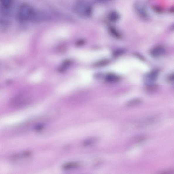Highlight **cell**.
<instances>
[{
	"mask_svg": "<svg viewBox=\"0 0 174 174\" xmlns=\"http://www.w3.org/2000/svg\"><path fill=\"white\" fill-rule=\"evenodd\" d=\"M80 164L77 162H71L66 163L62 166V168L66 170H69L77 168Z\"/></svg>",
	"mask_w": 174,
	"mask_h": 174,
	"instance_id": "7",
	"label": "cell"
},
{
	"mask_svg": "<svg viewBox=\"0 0 174 174\" xmlns=\"http://www.w3.org/2000/svg\"><path fill=\"white\" fill-rule=\"evenodd\" d=\"M166 51L165 49L162 46H158L151 50L150 54L153 57H160L164 54Z\"/></svg>",
	"mask_w": 174,
	"mask_h": 174,
	"instance_id": "4",
	"label": "cell"
},
{
	"mask_svg": "<svg viewBox=\"0 0 174 174\" xmlns=\"http://www.w3.org/2000/svg\"><path fill=\"white\" fill-rule=\"evenodd\" d=\"M106 80L109 83H115L118 81L120 77L116 74H108L106 75Z\"/></svg>",
	"mask_w": 174,
	"mask_h": 174,
	"instance_id": "6",
	"label": "cell"
},
{
	"mask_svg": "<svg viewBox=\"0 0 174 174\" xmlns=\"http://www.w3.org/2000/svg\"><path fill=\"white\" fill-rule=\"evenodd\" d=\"M120 16L116 11L111 12L108 15L109 19L112 22H115L118 20L120 18Z\"/></svg>",
	"mask_w": 174,
	"mask_h": 174,
	"instance_id": "8",
	"label": "cell"
},
{
	"mask_svg": "<svg viewBox=\"0 0 174 174\" xmlns=\"http://www.w3.org/2000/svg\"><path fill=\"white\" fill-rule=\"evenodd\" d=\"M168 80L170 82H174V73L169 75Z\"/></svg>",
	"mask_w": 174,
	"mask_h": 174,
	"instance_id": "12",
	"label": "cell"
},
{
	"mask_svg": "<svg viewBox=\"0 0 174 174\" xmlns=\"http://www.w3.org/2000/svg\"><path fill=\"white\" fill-rule=\"evenodd\" d=\"M109 30L111 33L112 34L113 36L117 38H119L120 37V35H119V33L117 32V31L114 28L111 27L110 28Z\"/></svg>",
	"mask_w": 174,
	"mask_h": 174,
	"instance_id": "10",
	"label": "cell"
},
{
	"mask_svg": "<svg viewBox=\"0 0 174 174\" xmlns=\"http://www.w3.org/2000/svg\"><path fill=\"white\" fill-rule=\"evenodd\" d=\"M74 10L77 15L84 18L91 16L93 12V8L90 4L85 1H79L75 4Z\"/></svg>",
	"mask_w": 174,
	"mask_h": 174,
	"instance_id": "1",
	"label": "cell"
},
{
	"mask_svg": "<svg viewBox=\"0 0 174 174\" xmlns=\"http://www.w3.org/2000/svg\"><path fill=\"white\" fill-rule=\"evenodd\" d=\"M159 72L158 70H154L148 73L146 77V81L149 83H152L156 80L159 75Z\"/></svg>",
	"mask_w": 174,
	"mask_h": 174,
	"instance_id": "5",
	"label": "cell"
},
{
	"mask_svg": "<svg viewBox=\"0 0 174 174\" xmlns=\"http://www.w3.org/2000/svg\"><path fill=\"white\" fill-rule=\"evenodd\" d=\"M34 14V11L32 6L28 4H22L19 8L18 12V19L25 21L32 18Z\"/></svg>",
	"mask_w": 174,
	"mask_h": 174,
	"instance_id": "2",
	"label": "cell"
},
{
	"mask_svg": "<svg viewBox=\"0 0 174 174\" xmlns=\"http://www.w3.org/2000/svg\"><path fill=\"white\" fill-rule=\"evenodd\" d=\"M135 9L138 15L142 19L147 20L149 16L145 6L141 2L137 1L135 4Z\"/></svg>",
	"mask_w": 174,
	"mask_h": 174,
	"instance_id": "3",
	"label": "cell"
},
{
	"mask_svg": "<svg viewBox=\"0 0 174 174\" xmlns=\"http://www.w3.org/2000/svg\"><path fill=\"white\" fill-rule=\"evenodd\" d=\"M159 174H174V170H168L163 171Z\"/></svg>",
	"mask_w": 174,
	"mask_h": 174,
	"instance_id": "11",
	"label": "cell"
},
{
	"mask_svg": "<svg viewBox=\"0 0 174 174\" xmlns=\"http://www.w3.org/2000/svg\"><path fill=\"white\" fill-rule=\"evenodd\" d=\"M97 139L95 138H91L90 139L85 140L83 142V145L85 147H87L92 145L95 143Z\"/></svg>",
	"mask_w": 174,
	"mask_h": 174,
	"instance_id": "9",
	"label": "cell"
}]
</instances>
